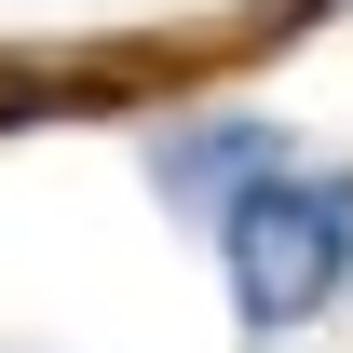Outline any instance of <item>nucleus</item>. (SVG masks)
Listing matches in <instances>:
<instances>
[{"label":"nucleus","instance_id":"f257e3e1","mask_svg":"<svg viewBox=\"0 0 353 353\" xmlns=\"http://www.w3.org/2000/svg\"><path fill=\"white\" fill-rule=\"evenodd\" d=\"M218 272H231V312H245L259 340L340 312V285H353V176H326V163H259V176L218 204Z\"/></svg>","mask_w":353,"mask_h":353},{"label":"nucleus","instance_id":"f03ea898","mask_svg":"<svg viewBox=\"0 0 353 353\" xmlns=\"http://www.w3.org/2000/svg\"><path fill=\"white\" fill-rule=\"evenodd\" d=\"M259 163H285V136H272V123H190V136H163V204L218 218Z\"/></svg>","mask_w":353,"mask_h":353}]
</instances>
